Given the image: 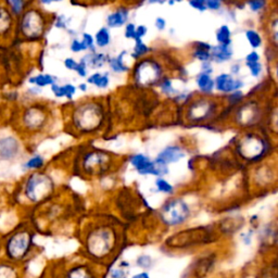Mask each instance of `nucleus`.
Listing matches in <instances>:
<instances>
[{
    "mask_svg": "<svg viewBox=\"0 0 278 278\" xmlns=\"http://www.w3.org/2000/svg\"><path fill=\"white\" fill-rule=\"evenodd\" d=\"M155 188L159 192H162L165 194H173L174 193V186L170 182L166 181L163 177H158L154 182Z\"/></svg>",
    "mask_w": 278,
    "mask_h": 278,
    "instance_id": "obj_37",
    "label": "nucleus"
},
{
    "mask_svg": "<svg viewBox=\"0 0 278 278\" xmlns=\"http://www.w3.org/2000/svg\"><path fill=\"white\" fill-rule=\"evenodd\" d=\"M136 265L141 270H149L153 266V259L148 254H141L137 258Z\"/></svg>",
    "mask_w": 278,
    "mask_h": 278,
    "instance_id": "obj_40",
    "label": "nucleus"
},
{
    "mask_svg": "<svg viewBox=\"0 0 278 278\" xmlns=\"http://www.w3.org/2000/svg\"><path fill=\"white\" fill-rule=\"evenodd\" d=\"M132 278H150V275L147 273V272H140V273H137Z\"/></svg>",
    "mask_w": 278,
    "mask_h": 278,
    "instance_id": "obj_58",
    "label": "nucleus"
},
{
    "mask_svg": "<svg viewBox=\"0 0 278 278\" xmlns=\"http://www.w3.org/2000/svg\"><path fill=\"white\" fill-rule=\"evenodd\" d=\"M130 10L125 7H120L107 16L108 29H119L129 23Z\"/></svg>",
    "mask_w": 278,
    "mask_h": 278,
    "instance_id": "obj_20",
    "label": "nucleus"
},
{
    "mask_svg": "<svg viewBox=\"0 0 278 278\" xmlns=\"http://www.w3.org/2000/svg\"><path fill=\"white\" fill-rule=\"evenodd\" d=\"M130 163L137 171V173L140 175L162 177L164 175H168L170 172L168 165L159 164L143 153H135L131 155Z\"/></svg>",
    "mask_w": 278,
    "mask_h": 278,
    "instance_id": "obj_12",
    "label": "nucleus"
},
{
    "mask_svg": "<svg viewBox=\"0 0 278 278\" xmlns=\"http://www.w3.org/2000/svg\"><path fill=\"white\" fill-rule=\"evenodd\" d=\"M216 42L222 45H232V31L229 25H222L215 32Z\"/></svg>",
    "mask_w": 278,
    "mask_h": 278,
    "instance_id": "obj_33",
    "label": "nucleus"
},
{
    "mask_svg": "<svg viewBox=\"0 0 278 278\" xmlns=\"http://www.w3.org/2000/svg\"><path fill=\"white\" fill-rule=\"evenodd\" d=\"M219 231L213 226H198L176 232L163 243L166 251L187 252L208 247L218 241Z\"/></svg>",
    "mask_w": 278,
    "mask_h": 278,
    "instance_id": "obj_3",
    "label": "nucleus"
},
{
    "mask_svg": "<svg viewBox=\"0 0 278 278\" xmlns=\"http://www.w3.org/2000/svg\"><path fill=\"white\" fill-rule=\"evenodd\" d=\"M36 232L33 226L23 223L8 233L1 243L4 261L21 266L35 251Z\"/></svg>",
    "mask_w": 278,
    "mask_h": 278,
    "instance_id": "obj_2",
    "label": "nucleus"
},
{
    "mask_svg": "<svg viewBox=\"0 0 278 278\" xmlns=\"http://www.w3.org/2000/svg\"><path fill=\"white\" fill-rule=\"evenodd\" d=\"M191 215L190 204L181 197L168 199L158 211L160 223L166 229H179L191 219Z\"/></svg>",
    "mask_w": 278,
    "mask_h": 278,
    "instance_id": "obj_5",
    "label": "nucleus"
},
{
    "mask_svg": "<svg viewBox=\"0 0 278 278\" xmlns=\"http://www.w3.org/2000/svg\"><path fill=\"white\" fill-rule=\"evenodd\" d=\"M0 278H22L20 266L0 260Z\"/></svg>",
    "mask_w": 278,
    "mask_h": 278,
    "instance_id": "obj_26",
    "label": "nucleus"
},
{
    "mask_svg": "<svg viewBox=\"0 0 278 278\" xmlns=\"http://www.w3.org/2000/svg\"><path fill=\"white\" fill-rule=\"evenodd\" d=\"M15 30V16L3 0H0V43L11 40Z\"/></svg>",
    "mask_w": 278,
    "mask_h": 278,
    "instance_id": "obj_16",
    "label": "nucleus"
},
{
    "mask_svg": "<svg viewBox=\"0 0 278 278\" xmlns=\"http://www.w3.org/2000/svg\"><path fill=\"white\" fill-rule=\"evenodd\" d=\"M154 26L155 29L160 32L164 31L166 29V20L162 18V16H158V18L154 20Z\"/></svg>",
    "mask_w": 278,
    "mask_h": 278,
    "instance_id": "obj_54",
    "label": "nucleus"
},
{
    "mask_svg": "<svg viewBox=\"0 0 278 278\" xmlns=\"http://www.w3.org/2000/svg\"><path fill=\"white\" fill-rule=\"evenodd\" d=\"M218 110V103L213 99H197L189 104L187 119L192 122H203L211 119Z\"/></svg>",
    "mask_w": 278,
    "mask_h": 278,
    "instance_id": "obj_14",
    "label": "nucleus"
},
{
    "mask_svg": "<svg viewBox=\"0 0 278 278\" xmlns=\"http://www.w3.org/2000/svg\"><path fill=\"white\" fill-rule=\"evenodd\" d=\"M149 3H159V4H163L165 1H168V0H147Z\"/></svg>",
    "mask_w": 278,
    "mask_h": 278,
    "instance_id": "obj_61",
    "label": "nucleus"
},
{
    "mask_svg": "<svg viewBox=\"0 0 278 278\" xmlns=\"http://www.w3.org/2000/svg\"><path fill=\"white\" fill-rule=\"evenodd\" d=\"M224 0H205V9L210 11H220L223 7Z\"/></svg>",
    "mask_w": 278,
    "mask_h": 278,
    "instance_id": "obj_43",
    "label": "nucleus"
},
{
    "mask_svg": "<svg viewBox=\"0 0 278 278\" xmlns=\"http://www.w3.org/2000/svg\"><path fill=\"white\" fill-rule=\"evenodd\" d=\"M77 88H79L81 92L85 93L88 90V84H87V83H81V84L79 85V87H77Z\"/></svg>",
    "mask_w": 278,
    "mask_h": 278,
    "instance_id": "obj_59",
    "label": "nucleus"
},
{
    "mask_svg": "<svg viewBox=\"0 0 278 278\" xmlns=\"http://www.w3.org/2000/svg\"><path fill=\"white\" fill-rule=\"evenodd\" d=\"M87 84L96 86L99 90H107L110 85V75L108 72L105 73L94 72L87 77Z\"/></svg>",
    "mask_w": 278,
    "mask_h": 278,
    "instance_id": "obj_28",
    "label": "nucleus"
},
{
    "mask_svg": "<svg viewBox=\"0 0 278 278\" xmlns=\"http://www.w3.org/2000/svg\"><path fill=\"white\" fill-rule=\"evenodd\" d=\"M168 3H169L170 5H174V4H175V1H174V0H168Z\"/></svg>",
    "mask_w": 278,
    "mask_h": 278,
    "instance_id": "obj_62",
    "label": "nucleus"
},
{
    "mask_svg": "<svg viewBox=\"0 0 278 278\" xmlns=\"http://www.w3.org/2000/svg\"><path fill=\"white\" fill-rule=\"evenodd\" d=\"M70 49H71V51L74 52V53H80V52H83V51H86V49H85L84 45H83L82 41L77 40V38L72 40Z\"/></svg>",
    "mask_w": 278,
    "mask_h": 278,
    "instance_id": "obj_45",
    "label": "nucleus"
},
{
    "mask_svg": "<svg viewBox=\"0 0 278 278\" xmlns=\"http://www.w3.org/2000/svg\"><path fill=\"white\" fill-rule=\"evenodd\" d=\"M276 180V174L273 173L271 171V169H266V168H260L257 172H255L254 175V182L255 184L261 186V187H265L271 185L272 183L275 182Z\"/></svg>",
    "mask_w": 278,
    "mask_h": 278,
    "instance_id": "obj_25",
    "label": "nucleus"
},
{
    "mask_svg": "<svg viewBox=\"0 0 278 278\" xmlns=\"http://www.w3.org/2000/svg\"><path fill=\"white\" fill-rule=\"evenodd\" d=\"M46 15L37 8H27L20 15L18 32L22 40L34 42L42 40L46 32Z\"/></svg>",
    "mask_w": 278,
    "mask_h": 278,
    "instance_id": "obj_6",
    "label": "nucleus"
},
{
    "mask_svg": "<svg viewBox=\"0 0 278 278\" xmlns=\"http://www.w3.org/2000/svg\"><path fill=\"white\" fill-rule=\"evenodd\" d=\"M269 142L261 137L248 135L238 142L237 152L249 163L260 162L269 154Z\"/></svg>",
    "mask_w": 278,
    "mask_h": 278,
    "instance_id": "obj_8",
    "label": "nucleus"
},
{
    "mask_svg": "<svg viewBox=\"0 0 278 278\" xmlns=\"http://www.w3.org/2000/svg\"><path fill=\"white\" fill-rule=\"evenodd\" d=\"M109 59H110V57L108 54L98 52V51H93V52H88L81 60L88 66V69L90 68L101 69L105 63H108Z\"/></svg>",
    "mask_w": 278,
    "mask_h": 278,
    "instance_id": "obj_22",
    "label": "nucleus"
},
{
    "mask_svg": "<svg viewBox=\"0 0 278 278\" xmlns=\"http://www.w3.org/2000/svg\"><path fill=\"white\" fill-rule=\"evenodd\" d=\"M21 143L13 135L0 137V161H14L21 154Z\"/></svg>",
    "mask_w": 278,
    "mask_h": 278,
    "instance_id": "obj_17",
    "label": "nucleus"
},
{
    "mask_svg": "<svg viewBox=\"0 0 278 278\" xmlns=\"http://www.w3.org/2000/svg\"><path fill=\"white\" fill-rule=\"evenodd\" d=\"M60 1H63V0H40V2L42 4H50L52 2H60Z\"/></svg>",
    "mask_w": 278,
    "mask_h": 278,
    "instance_id": "obj_60",
    "label": "nucleus"
},
{
    "mask_svg": "<svg viewBox=\"0 0 278 278\" xmlns=\"http://www.w3.org/2000/svg\"><path fill=\"white\" fill-rule=\"evenodd\" d=\"M188 4L190 5L192 9L199 11V12H204V11L207 10L205 9L204 3L199 2V1H197V0H188Z\"/></svg>",
    "mask_w": 278,
    "mask_h": 278,
    "instance_id": "obj_53",
    "label": "nucleus"
},
{
    "mask_svg": "<svg viewBox=\"0 0 278 278\" xmlns=\"http://www.w3.org/2000/svg\"><path fill=\"white\" fill-rule=\"evenodd\" d=\"M111 278H127V272L124 268H116L111 271Z\"/></svg>",
    "mask_w": 278,
    "mask_h": 278,
    "instance_id": "obj_50",
    "label": "nucleus"
},
{
    "mask_svg": "<svg viewBox=\"0 0 278 278\" xmlns=\"http://www.w3.org/2000/svg\"><path fill=\"white\" fill-rule=\"evenodd\" d=\"M240 69H241V68H240V65H239V64H233V65L232 66V68H231V72H232L231 74H232V76L238 75L239 72H240Z\"/></svg>",
    "mask_w": 278,
    "mask_h": 278,
    "instance_id": "obj_57",
    "label": "nucleus"
},
{
    "mask_svg": "<svg viewBox=\"0 0 278 278\" xmlns=\"http://www.w3.org/2000/svg\"><path fill=\"white\" fill-rule=\"evenodd\" d=\"M77 64H79V62L73 58H66L64 60V66H65V69L66 70H69V71H73L75 72L76 68H77Z\"/></svg>",
    "mask_w": 278,
    "mask_h": 278,
    "instance_id": "obj_52",
    "label": "nucleus"
},
{
    "mask_svg": "<svg viewBox=\"0 0 278 278\" xmlns=\"http://www.w3.org/2000/svg\"><path fill=\"white\" fill-rule=\"evenodd\" d=\"M201 72H202V73L212 74V72H213L212 62H211V61H208V62H202V65H201Z\"/></svg>",
    "mask_w": 278,
    "mask_h": 278,
    "instance_id": "obj_55",
    "label": "nucleus"
},
{
    "mask_svg": "<svg viewBox=\"0 0 278 278\" xmlns=\"http://www.w3.org/2000/svg\"><path fill=\"white\" fill-rule=\"evenodd\" d=\"M244 35H246L247 38V42L253 50H257L258 48H260L262 46L263 44V40H262V36H261L260 33L255 30L252 29H249L244 33Z\"/></svg>",
    "mask_w": 278,
    "mask_h": 278,
    "instance_id": "obj_34",
    "label": "nucleus"
},
{
    "mask_svg": "<svg viewBox=\"0 0 278 278\" xmlns=\"http://www.w3.org/2000/svg\"><path fill=\"white\" fill-rule=\"evenodd\" d=\"M82 43L83 45H84L86 51H90V52H93L96 51V46H94V40H93V36L90 33H84L82 36Z\"/></svg>",
    "mask_w": 278,
    "mask_h": 278,
    "instance_id": "obj_41",
    "label": "nucleus"
},
{
    "mask_svg": "<svg viewBox=\"0 0 278 278\" xmlns=\"http://www.w3.org/2000/svg\"><path fill=\"white\" fill-rule=\"evenodd\" d=\"M211 61L216 63H225L229 62L232 58V48L231 45H222L218 44L216 46L211 48Z\"/></svg>",
    "mask_w": 278,
    "mask_h": 278,
    "instance_id": "obj_21",
    "label": "nucleus"
},
{
    "mask_svg": "<svg viewBox=\"0 0 278 278\" xmlns=\"http://www.w3.org/2000/svg\"><path fill=\"white\" fill-rule=\"evenodd\" d=\"M126 53H127L126 51H122L116 55V57H112L109 59L108 61L109 68L113 73L121 74V73H126V72L130 71V68L124 62V55Z\"/></svg>",
    "mask_w": 278,
    "mask_h": 278,
    "instance_id": "obj_27",
    "label": "nucleus"
},
{
    "mask_svg": "<svg viewBox=\"0 0 278 278\" xmlns=\"http://www.w3.org/2000/svg\"><path fill=\"white\" fill-rule=\"evenodd\" d=\"M246 66L250 72V75L253 77H259L263 71V65L260 61L259 62H253V63H246Z\"/></svg>",
    "mask_w": 278,
    "mask_h": 278,
    "instance_id": "obj_42",
    "label": "nucleus"
},
{
    "mask_svg": "<svg viewBox=\"0 0 278 278\" xmlns=\"http://www.w3.org/2000/svg\"><path fill=\"white\" fill-rule=\"evenodd\" d=\"M242 87H244L243 81L229 73H221L214 79V90L222 93L241 91Z\"/></svg>",
    "mask_w": 278,
    "mask_h": 278,
    "instance_id": "obj_18",
    "label": "nucleus"
},
{
    "mask_svg": "<svg viewBox=\"0 0 278 278\" xmlns=\"http://www.w3.org/2000/svg\"><path fill=\"white\" fill-rule=\"evenodd\" d=\"M102 266L90 261H74L63 270L61 278H101Z\"/></svg>",
    "mask_w": 278,
    "mask_h": 278,
    "instance_id": "obj_13",
    "label": "nucleus"
},
{
    "mask_svg": "<svg viewBox=\"0 0 278 278\" xmlns=\"http://www.w3.org/2000/svg\"><path fill=\"white\" fill-rule=\"evenodd\" d=\"M185 157L186 152L184 149L179 146V144H171V146H168L161 150L154 161L159 164L169 166L172 163L180 162V161L184 159Z\"/></svg>",
    "mask_w": 278,
    "mask_h": 278,
    "instance_id": "obj_19",
    "label": "nucleus"
},
{
    "mask_svg": "<svg viewBox=\"0 0 278 278\" xmlns=\"http://www.w3.org/2000/svg\"><path fill=\"white\" fill-rule=\"evenodd\" d=\"M123 241V225L110 216L99 215L88 220L81 233L82 251L85 259L102 268L118 257Z\"/></svg>",
    "mask_w": 278,
    "mask_h": 278,
    "instance_id": "obj_1",
    "label": "nucleus"
},
{
    "mask_svg": "<svg viewBox=\"0 0 278 278\" xmlns=\"http://www.w3.org/2000/svg\"><path fill=\"white\" fill-rule=\"evenodd\" d=\"M51 87V92L54 94V97L57 98H66L69 100L73 99L75 93L77 92V87L73 84H65V85H59L57 83H54Z\"/></svg>",
    "mask_w": 278,
    "mask_h": 278,
    "instance_id": "obj_24",
    "label": "nucleus"
},
{
    "mask_svg": "<svg viewBox=\"0 0 278 278\" xmlns=\"http://www.w3.org/2000/svg\"><path fill=\"white\" fill-rule=\"evenodd\" d=\"M69 22H70V20L66 18L64 14L59 15L54 21V26L57 27V29H60V30H66V29H68Z\"/></svg>",
    "mask_w": 278,
    "mask_h": 278,
    "instance_id": "obj_46",
    "label": "nucleus"
},
{
    "mask_svg": "<svg viewBox=\"0 0 278 278\" xmlns=\"http://www.w3.org/2000/svg\"><path fill=\"white\" fill-rule=\"evenodd\" d=\"M112 162L113 160L108 152L93 150L83 155L81 169L87 176H101L111 170Z\"/></svg>",
    "mask_w": 278,
    "mask_h": 278,
    "instance_id": "obj_9",
    "label": "nucleus"
},
{
    "mask_svg": "<svg viewBox=\"0 0 278 278\" xmlns=\"http://www.w3.org/2000/svg\"><path fill=\"white\" fill-rule=\"evenodd\" d=\"M73 122L77 130L90 133L103 122V108L98 102H86L76 108Z\"/></svg>",
    "mask_w": 278,
    "mask_h": 278,
    "instance_id": "obj_7",
    "label": "nucleus"
},
{
    "mask_svg": "<svg viewBox=\"0 0 278 278\" xmlns=\"http://www.w3.org/2000/svg\"><path fill=\"white\" fill-rule=\"evenodd\" d=\"M163 77V68L152 58L143 59L134 71L135 83L140 86L149 87L159 84Z\"/></svg>",
    "mask_w": 278,
    "mask_h": 278,
    "instance_id": "obj_11",
    "label": "nucleus"
},
{
    "mask_svg": "<svg viewBox=\"0 0 278 278\" xmlns=\"http://www.w3.org/2000/svg\"><path fill=\"white\" fill-rule=\"evenodd\" d=\"M45 158H44L43 155L34 154L29 160L25 161V163L23 164V169L30 172L41 171L44 166H45Z\"/></svg>",
    "mask_w": 278,
    "mask_h": 278,
    "instance_id": "obj_32",
    "label": "nucleus"
},
{
    "mask_svg": "<svg viewBox=\"0 0 278 278\" xmlns=\"http://www.w3.org/2000/svg\"><path fill=\"white\" fill-rule=\"evenodd\" d=\"M243 97H244V94L241 91H236L233 93H229V102L232 105H235L238 102L242 101Z\"/></svg>",
    "mask_w": 278,
    "mask_h": 278,
    "instance_id": "obj_44",
    "label": "nucleus"
},
{
    "mask_svg": "<svg viewBox=\"0 0 278 278\" xmlns=\"http://www.w3.org/2000/svg\"><path fill=\"white\" fill-rule=\"evenodd\" d=\"M261 59L260 53L257 50H252L246 55V63H253V62H259Z\"/></svg>",
    "mask_w": 278,
    "mask_h": 278,
    "instance_id": "obj_51",
    "label": "nucleus"
},
{
    "mask_svg": "<svg viewBox=\"0 0 278 278\" xmlns=\"http://www.w3.org/2000/svg\"><path fill=\"white\" fill-rule=\"evenodd\" d=\"M94 46L98 48H105L110 45L111 43V33L110 29L107 26H102L96 32L93 36Z\"/></svg>",
    "mask_w": 278,
    "mask_h": 278,
    "instance_id": "obj_30",
    "label": "nucleus"
},
{
    "mask_svg": "<svg viewBox=\"0 0 278 278\" xmlns=\"http://www.w3.org/2000/svg\"><path fill=\"white\" fill-rule=\"evenodd\" d=\"M252 232L250 231V232H246V233H243V235L241 236V238H242V241L244 242V244H250V242H251V239H252V237H253V235H252Z\"/></svg>",
    "mask_w": 278,
    "mask_h": 278,
    "instance_id": "obj_56",
    "label": "nucleus"
},
{
    "mask_svg": "<svg viewBox=\"0 0 278 278\" xmlns=\"http://www.w3.org/2000/svg\"><path fill=\"white\" fill-rule=\"evenodd\" d=\"M29 83L35 87L43 88L53 85L55 83V77L50 74H37L35 76L30 77Z\"/></svg>",
    "mask_w": 278,
    "mask_h": 278,
    "instance_id": "obj_31",
    "label": "nucleus"
},
{
    "mask_svg": "<svg viewBox=\"0 0 278 278\" xmlns=\"http://www.w3.org/2000/svg\"><path fill=\"white\" fill-rule=\"evenodd\" d=\"M135 32H136V25L132 22H129L125 25V31H124V36L127 40H135Z\"/></svg>",
    "mask_w": 278,
    "mask_h": 278,
    "instance_id": "obj_47",
    "label": "nucleus"
},
{
    "mask_svg": "<svg viewBox=\"0 0 278 278\" xmlns=\"http://www.w3.org/2000/svg\"><path fill=\"white\" fill-rule=\"evenodd\" d=\"M150 47L147 46L146 44H144L141 41H136L135 42V46H134V50H133L132 52V57L134 59H140L144 55H147L150 52Z\"/></svg>",
    "mask_w": 278,
    "mask_h": 278,
    "instance_id": "obj_38",
    "label": "nucleus"
},
{
    "mask_svg": "<svg viewBox=\"0 0 278 278\" xmlns=\"http://www.w3.org/2000/svg\"><path fill=\"white\" fill-rule=\"evenodd\" d=\"M174 1H175V3H176V2H182L183 0H174Z\"/></svg>",
    "mask_w": 278,
    "mask_h": 278,
    "instance_id": "obj_63",
    "label": "nucleus"
},
{
    "mask_svg": "<svg viewBox=\"0 0 278 278\" xmlns=\"http://www.w3.org/2000/svg\"><path fill=\"white\" fill-rule=\"evenodd\" d=\"M219 262V253L214 250L203 251L188 266L182 278H208Z\"/></svg>",
    "mask_w": 278,
    "mask_h": 278,
    "instance_id": "obj_10",
    "label": "nucleus"
},
{
    "mask_svg": "<svg viewBox=\"0 0 278 278\" xmlns=\"http://www.w3.org/2000/svg\"><path fill=\"white\" fill-rule=\"evenodd\" d=\"M55 185L52 177L42 171L32 172L22 183L21 194L25 202L32 205L44 203L51 198Z\"/></svg>",
    "mask_w": 278,
    "mask_h": 278,
    "instance_id": "obj_4",
    "label": "nucleus"
},
{
    "mask_svg": "<svg viewBox=\"0 0 278 278\" xmlns=\"http://www.w3.org/2000/svg\"><path fill=\"white\" fill-rule=\"evenodd\" d=\"M21 120L24 129L31 132H37L45 127L48 115L45 108L40 107V105H32L23 111Z\"/></svg>",
    "mask_w": 278,
    "mask_h": 278,
    "instance_id": "obj_15",
    "label": "nucleus"
},
{
    "mask_svg": "<svg viewBox=\"0 0 278 278\" xmlns=\"http://www.w3.org/2000/svg\"><path fill=\"white\" fill-rule=\"evenodd\" d=\"M3 1L14 16H20L26 9V0H3Z\"/></svg>",
    "mask_w": 278,
    "mask_h": 278,
    "instance_id": "obj_35",
    "label": "nucleus"
},
{
    "mask_svg": "<svg viewBox=\"0 0 278 278\" xmlns=\"http://www.w3.org/2000/svg\"><path fill=\"white\" fill-rule=\"evenodd\" d=\"M75 72L77 73V75L81 76V77H87V75H88V66L81 60L80 62H79V64H77V68H76Z\"/></svg>",
    "mask_w": 278,
    "mask_h": 278,
    "instance_id": "obj_49",
    "label": "nucleus"
},
{
    "mask_svg": "<svg viewBox=\"0 0 278 278\" xmlns=\"http://www.w3.org/2000/svg\"><path fill=\"white\" fill-rule=\"evenodd\" d=\"M147 33H148L147 26H144V25H138V26H136L135 40H134V42H136V41H141L142 38L147 35Z\"/></svg>",
    "mask_w": 278,
    "mask_h": 278,
    "instance_id": "obj_48",
    "label": "nucleus"
},
{
    "mask_svg": "<svg viewBox=\"0 0 278 278\" xmlns=\"http://www.w3.org/2000/svg\"><path fill=\"white\" fill-rule=\"evenodd\" d=\"M159 87H160V91L162 92V93H164L165 96H169V97H175L176 94L180 93L173 86L172 80L166 79V77L159 83Z\"/></svg>",
    "mask_w": 278,
    "mask_h": 278,
    "instance_id": "obj_36",
    "label": "nucleus"
},
{
    "mask_svg": "<svg viewBox=\"0 0 278 278\" xmlns=\"http://www.w3.org/2000/svg\"><path fill=\"white\" fill-rule=\"evenodd\" d=\"M247 5L254 13L262 12L268 5V0H247Z\"/></svg>",
    "mask_w": 278,
    "mask_h": 278,
    "instance_id": "obj_39",
    "label": "nucleus"
},
{
    "mask_svg": "<svg viewBox=\"0 0 278 278\" xmlns=\"http://www.w3.org/2000/svg\"><path fill=\"white\" fill-rule=\"evenodd\" d=\"M196 84L199 92L203 94H211L214 91V79L211 74L200 72L196 77Z\"/></svg>",
    "mask_w": 278,
    "mask_h": 278,
    "instance_id": "obj_23",
    "label": "nucleus"
},
{
    "mask_svg": "<svg viewBox=\"0 0 278 278\" xmlns=\"http://www.w3.org/2000/svg\"><path fill=\"white\" fill-rule=\"evenodd\" d=\"M211 48L212 46L205 43H197V46L193 48L192 57L200 62H208L211 61ZM212 62V61H211Z\"/></svg>",
    "mask_w": 278,
    "mask_h": 278,
    "instance_id": "obj_29",
    "label": "nucleus"
}]
</instances>
